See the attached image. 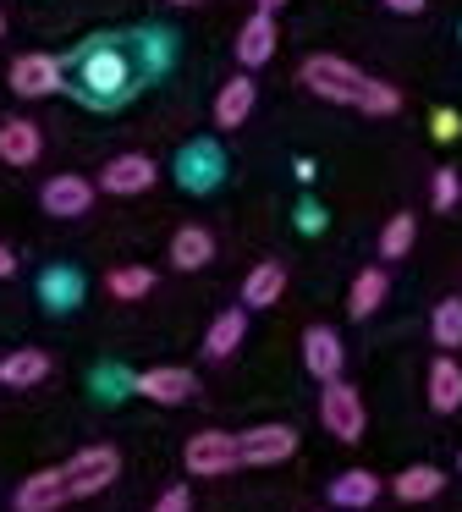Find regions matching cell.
<instances>
[{
  "instance_id": "83f0119b",
  "label": "cell",
  "mask_w": 462,
  "mask_h": 512,
  "mask_svg": "<svg viewBox=\"0 0 462 512\" xmlns=\"http://www.w3.org/2000/svg\"><path fill=\"white\" fill-rule=\"evenodd\" d=\"M149 287H154V270H143V265L110 270V292H116V298H143Z\"/></svg>"
},
{
  "instance_id": "4316f807",
  "label": "cell",
  "mask_w": 462,
  "mask_h": 512,
  "mask_svg": "<svg viewBox=\"0 0 462 512\" xmlns=\"http://www.w3.org/2000/svg\"><path fill=\"white\" fill-rule=\"evenodd\" d=\"M413 237H418L413 215H391V221H385V232H380V259H402L407 248H413Z\"/></svg>"
},
{
  "instance_id": "5b68a950",
  "label": "cell",
  "mask_w": 462,
  "mask_h": 512,
  "mask_svg": "<svg viewBox=\"0 0 462 512\" xmlns=\"http://www.w3.org/2000/svg\"><path fill=\"white\" fill-rule=\"evenodd\" d=\"M116 474H121L116 446H83V452H72V463H66V485H72V496H99Z\"/></svg>"
},
{
  "instance_id": "7402d4cb",
  "label": "cell",
  "mask_w": 462,
  "mask_h": 512,
  "mask_svg": "<svg viewBox=\"0 0 462 512\" xmlns=\"http://www.w3.org/2000/svg\"><path fill=\"white\" fill-rule=\"evenodd\" d=\"M44 375H50V358L39 347H17L0 358V386H39Z\"/></svg>"
},
{
  "instance_id": "7a4b0ae2",
  "label": "cell",
  "mask_w": 462,
  "mask_h": 512,
  "mask_svg": "<svg viewBox=\"0 0 462 512\" xmlns=\"http://www.w3.org/2000/svg\"><path fill=\"white\" fill-rule=\"evenodd\" d=\"M297 83L314 89L319 100L352 105V111H363V116H396L402 111V94H396L391 83L369 78L363 67H352V61H341V56H308L303 67H297Z\"/></svg>"
},
{
  "instance_id": "5bb4252c",
  "label": "cell",
  "mask_w": 462,
  "mask_h": 512,
  "mask_svg": "<svg viewBox=\"0 0 462 512\" xmlns=\"http://www.w3.org/2000/svg\"><path fill=\"white\" fill-rule=\"evenodd\" d=\"M154 177H160V171H154L149 155H116V160L105 166V177H99V188H105V193H121V199H127V193L154 188Z\"/></svg>"
},
{
  "instance_id": "44dd1931",
  "label": "cell",
  "mask_w": 462,
  "mask_h": 512,
  "mask_svg": "<svg viewBox=\"0 0 462 512\" xmlns=\"http://www.w3.org/2000/svg\"><path fill=\"white\" fill-rule=\"evenodd\" d=\"M209 259H215V237H209L204 226H182V232L171 237V265L176 270H204Z\"/></svg>"
},
{
  "instance_id": "8992f818",
  "label": "cell",
  "mask_w": 462,
  "mask_h": 512,
  "mask_svg": "<svg viewBox=\"0 0 462 512\" xmlns=\"http://www.w3.org/2000/svg\"><path fill=\"white\" fill-rule=\"evenodd\" d=\"M11 89L22 94V100H44V94H61L66 89V67L55 56H17L11 61Z\"/></svg>"
},
{
  "instance_id": "e0dca14e",
  "label": "cell",
  "mask_w": 462,
  "mask_h": 512,
  "mask_svg": "<svg viewBox=\"0 0 462 512\" xmlns=\"http://www.w3.org/2000/svg\"><path fill=\"white\" fill-rule=\"evenodd\" d=\"M281 292H286V270L275 259H259L248 270V281H242V309H270Z\"/></svg>"
},
{
  "instance_id": "277c9868",
  "label": "cell",
  "mask_w": 462,
  "mask_h": 512,
  "mask_svg": "<svg viewBox=\"0 0 462 512\" xmlns=\"http://www.w3.org/2000/svg\"><path fill=\"white\" fill-rule=\"evenodd\" d=\"M319 419H325V430L336 435V441H358V435H363L358 391H352L347 380H325V391H319Z\"/></svg>"
},
{
  "instance_id": "9a60e30c",
  "label": "cell",
  "mask_w": 462,
  "mask_h": 512,
  "mask_svg": "<svg viewBox=\"0 0 462 512\" xmlns=\"http://www.w3.org/2000/svg\"><path fill=\"white\" fill-rule=\"evenodd\" d=\"M275 12H253L248 23H242V34H237V61L242 67H264V61L275 56Z\"/></svg>"
},
{
  "instance_id": "7c38bea8",
  "label": "cell",
  "mask_w": 462,
  "mask_h": 512,
  "mask_svg": "<svg viewBox=\"0 0 462 512\" xmlns=\"http://www.w3.org/2000/svg\"><path fill=\"white\" fill-rule=\"evenodd\" d=\"M39 204H44V215H61V221L88 215V204H94V182H83V177H50L39 188Z\"/></svg>"
},
{
  "instance_id": "d6a6232c",
  "label": "cell",
  "mask_w": 462,
  "mask_h": 512,
  "mask_svg": "<svg viewBox=\"0 0 462 512\" xmlns=\"http://www.w3.org/2000/svg\"><path fill=\"white\" fill-rule=\"evenodd\" d=\"M11 270H17V259H11V248H6V243H0V281H6V276H11Z\"/></svg>"
},
{
  "instance_id": "8fae6325",
  "label": "cell",
  "mask_w": 462,
  "mask_h": 512,
  "mask_svg": "<svg viewBox=\"0 0 462 512\" xmlns=\"http://www.w3.org/2000/svg\"><path fill=\"white\" fill-rule=\"evenodd\" d=\"M61 501H72L66 468H39V474L22 479V490H17V512H55Z\"/></svg>"
},
{
  "instance_id": "52a82bcc",
  "label": "cell",
  "mask_w": 462,
  "mask_h": 512,
  "mask_svg": "<svg viewBox=\"0 0 462 512\" xmlns=\"http://www.w3.org/2000/svg\"><path fill=\"white\" fill-rule=\"evenodd\" d=\"M237 441H242V463H253V468H275L297 452L292 424H259V430H242Z\"/></svg>"
},
{
  "instance_id": "f546056e",
  "label": "cell",
  "mask_w": 462,
  "mask_h": 512,
  "mask_svg": "<svg viewBox=\"0 0 462 512\" xmlns=\"http://www.w3.org/2000/svg\"><path fill=\"white\" fill-rule=\"evenodd\" d=\"M462 133V122H457V111H435V138L440 144H451V138Z\"/></svg>"
},
{
  "instance_id": "603a6c76",
  "label": "cell",
  "mask_w": 462,
  "mask_h": 512,
  "mask_svg": "<svg viewBox=\"0 0 462 512\" xmlns=\"http://www.w3.org/2000/svg\"><path fill=\"white\" fill-rule=\"evenodd\" d=\"M440 485H446V474H440V468L413 463V468H402V474L391 479V496L396 501H429V496H440Z\"/></svg>"
},
{
  "instance_id": "ba28073f",
  "label": "cell",
  "mask_w": 462,
  "mask_h": 512,
  "mask_svg": "<svg viewBox=\"0 0 462 512\" xmlns=\"http://www.w3.org/2000/svg\"><path fill=\"white\" fill-rule=\"evenodd\" d=\"M132 391H138V397H149V402H160V408H176V402L193 397V369L154 364V369H143V375L132 380Z\"/></svg>"
},
{
  "instance_id": "d590c367",
  "label": "cell",
  "mask_w": 462,
  "mask_h": 512,
  "mask_svg": "<svg viewBox=\"0 0 462 512\" xmlns=\"http://www.w3.org/2000/svg\"><path fill=\"white\" fill-rule=\"evenodd\" d=\"M0 34H6V17H0Z\"/></svg>"
},
{
  "instance_id": "484cf974",
  "label": "cell",
  "mask_w": 462,
  "mask_h": 512,
  "mask_svg": "<svg viewBox=\"0 0 462 512\" xmlns=\"http://www.w3.org/2000/svg\"><path fill=\"white\" fill-rule=\"evenodd\" d=\"M429 336H435V347H462V298L435 303V320H429Z\"/></svg>"
},
{
  "instance_id": "4fadbf2b",
  "label": "cell",
  "mask_w": 462,
  "mask_h": 512,
  "mask_svg": "<svg viewBox=\"0 0 462 512\" xmlns=\"http://www.w3.org/2000/svg\"><path fill=\"white\" fill-rule=\"evenodd\" d=\"M39 149H44V138L28 116H6L0 122V160L6 166H39Z\"/></svg>"
},
{
  "instance_id": "cb8c5ba5",
  "label": "cell",
  "mask_w": 462,
  "mask_h": 512,
  "mask_svg": "<svg viewBox=\"0 0 462 512\" xmlns=\"http://www.w3.org/2000/svg\"><path fill=\"white\" fill-rule=\"evenodd\" d=\"M385 292H391V276H385V270H358L352 298H347V314H352V320H369V314L385 303Z\"/></svg>"
},
{
  "instance_id": "9c48e42d",
  "label": "cell",
  "mask_w": 462,
  "mask_h": 512,
  "mask_svg": "<svg viewBox=\"0 0 462 512\" xmlns=\"http://www.w3.org/2000/svg\"><path fill=\"white\" fill-rule=\"evenodd\" d=\"M220 171H226V160H220V149L209 144V138H198V144H187L182 155H176V177L193 193H209L220 182Z\"/></svg>"
},
{
  "instance_id": "f1b7e54d",
  "label": "cell",
  "mask_w": 462,
  "mask_h": 512,
  "mask_svg": "<svg viewBox=\"0 0 462 512\" xmlns=\"http://www.w3.org/2000/svg\"><path fill=\"white\" fill-rule=\"evenodd\" d=\"M429 199H435V210H457L462 177H457V171H435V182H429Z\"/></svg>"
},
{
  "instance_id": "d6986e66",
  "label": "cell",
  "mask_w": 462,
  "mask_h": 512,
  "mask_svg": "<svg viewBox=\"0 0 462 512\" xmlns=\"http://www.w3.org/2000/svg\"><path fill=\"white\" fill-rule=\"evenodd\" d=\"M429 408L435 413L462 408V364L457 358H435V364H429Z\"/></svg>"
},
{
  "instance_id": "d4e9b609",
  "label": "cell",
  "mask_w": 462,
  "mask_h": 512,
  "mask_svg": "<svg viewBox=\"0 0 462 512\" xmlns=\"http://www.w3.org/2000/svg\"><path fill=\"white\" fill-rule=\"evenodd\" d=\"M39 298L50 303V309H72V303L83 298V276H77V270H66V265L44 270V276H39Z\"/></svg>"
},
{
  "instance_id": "4dcf8cb0",
  "label": "cell",
  "mask_w": 462,
  "mask_h": 512,
  "mask_svg": "<svg viewBox=\"0 0 462 512\" xmlns=\"http://www.w3.org/2000/svg\"><path fill=\"white\" fill-rule=\"evenodd\" d=\"M154 512H187V490H182V485H171L160 501H154Z\"/></svg>"
},
{
  "instance_id": "3957f363",
  "label": "cell",
  "mask_w": 462,
  "mask_h": 512,
  "mask_svg": "<svg viewBox=\"0 0 462 512\" xmlns=\"http://www.w3.org/2000/svg\"><path fill=\"white\" fill-rule=\"evenodd\" d=\"M182 463H187V474H198V479H220V474H231V468H242V441L226 430H198L193 441H187Z\"/></svg>"
},
{
  "instance_id": "e575fe53",
  "label": "cell",
  "mask_w": 462,
  "mask_h": 512,
  "mask_svg": "<svg viewBox=\"0 0 462 512\" xmlns=\"http://www.w3.org/2000/svg\"><path fill=\"white\" fill-rule=\"evenodd\" d=\"M171 6H198V0H171Z\"/></svg>"
},
{
  "instance_id": "ac0fdd59",
  "label": "cell",
  "mask_w": 462,
  "mask_h": 512,
  "mask_svg": "<svg viewBox=\"0 0 462 512\" xmlns=\"http://www.w3.org/2000/svg\"><path fill=\"white\" fill-rule=\"evenodd\" d=\"M374 496H380V474H369V468H347L341 479H330V501L347 512L374 507Z\"/></svg>"
},
{
  "instance_id": "2e32d148",
  "label": "cell",
  "mask_w": 462,
  "mask_h": 512,
  "mask_svg": "<svg viewBox=\"0 0 462 512\" xmlns=\"http://www.w3.org/2000/svg\"><path fill=\"white\" fill-rule=\"evenodd\" d=\"M253 100H259V89H253V78H226L215 94V127H242L253 111Z\"/></svg>"
},
{
  "instance_id": "ffe728a7",
  "label": "cell",
  "mask_w": 462,
  "mask_h": 512,
  "mask_svg": "<svg viewBox=\"0 0 462 512\" xmlns=\"http://www.w3.org/2000/svg\"><path fill=\"white\" fill-rule=\"evenodd\" d=\"M248 336V309H226L215 314V325L204 331V358H231Z\"/></svg>"
},
{
  "instance_id": "836d02e7",
  "label": "cell",
  "mask_w": 462,
  "mask_h": 512,
  "mask_svg": "<svg viewBox=\"0 0 462 512\" xmlns=\"http://www.w3.org/2000/svg\"><path fill=\"white\" fill-rule=\"evenodd\" d=\"M253 6H259V12H281L286 0H253Z\"/></svg>"
},
{
  "instance_id": "1f68e13d",
  "label": "cell",
  "mask_w": 462,
  "mask_h": 512,
  "mask_svg": "<svg viewBox=\"0 0 462 512\" xmlns=\"http://www.w3.org/2000/svg\"><path fill=\"white\" fill-rule=\"evenodd\" d=\"M385 6H391V12H402V17H418V12H424V0H385Z\"/></svg>"
},
{
  "instance_id": "6da1fadb",
  "label": "cell",
  "mask_w": 462,
  "mask_h": 512,
  "mask_svg": "<svg viewBox=\"0 0 462 512\" xmlns=\"http://www.w3.org/2000/svg\"><path fill=\"white\" fill-rule=\"evenodd\" d=\"M138 39H116V34H99L88 45L72 50L66 61V89L77 94L83 105L94 111H116L138 94V83L149 78V67H138Z\"/></svg>"
},
{
  "instance_id": "30bf717a",
  "label": "cell",
  "mask_w": 462,
  "mask_h": 512,
  "mask_svg": "<svg viewBox=\"0 0 462 512\" xmlns=\"http://www.w3.org/2000/svg\"><path fill=\"white\" fill-rule=\"evenodd\" d=\"M341 364H347V353H341V336L330 331V325H314V331H303V369L314 380H341Z\"/></svg>"
}]
</instances>
